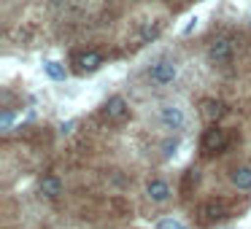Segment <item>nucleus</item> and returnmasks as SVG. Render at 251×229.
Listing matches in <instances>:
<instances>
[{"label": "nucleus", "mask_w": 251, "mask_h": 229, "mask_svg": "<svg viewBox=\"0 0 251 229\" xmlns=\"http://www.w3.org/2000/svg\"><path fill=\"white\" fill-rule=\"evenodd\" d=\"M235 49H238V41L229 33H219V35H213L211 44H208V60L219 68H227L229 62L235 60Z\"/></svg>", "instance_id": "f03ea898"}, {"label": "nucleus", "mask_w": 251, "mask_h": 229, "mask_svg": "<svg viewBox=\"0 0 251 229\" xmlns=\"http://www.w3.org/2000/svg\"><path fill=\"white\" fill-rule=\"evenodd\" d=\"M105 57L100 54V51L95 49H84V51H73L71 54V68L73 73H78V76H87V73H95L98 68H103Z\"/></svg>", "instance_id": "20e7f679"}, {"label": "nucleus", "mask_w": 251, "mask_h": 229, "mask_svg": "<svg viewBox=\"0 0 251 229\" xmlns=\"http://www.w3.org/2000/svg\"><path fill=\"white\" fill-rule=\"evenodd\" d=\"M100 116H103L105 124H125V121L130 119V105H127L125 97L114 94V97H108V100L103 103V108H100Z\"/></svg>", "instance_id": "39448f33"}, {"label": "nucleus", "mask_w": 251, "mask_h": 229, "mask_svg": "<svg viewBox=\"0 0 251 229\" xmlns=\"http://www.w3.org/2000/svg\"><path fill=\"white\" fill-rule=\"evenodd\" d=\"M157 229H186L181 221H176V218H165V221L157 224Z\"/></svg>", "instance_id": "4468645a"}, {"label": "nucleus", "mask_w": 251, "mask_h": 229, "mask_svg": "<svg viewBox=\"0 0 251 229\" xmlns=\"http://www.w3.org/2000/svg\"><path fill=\"white\" fill-rule=\"evenodd\" d=\"M44 70H46V76L54 78V81H62V78H65V65H60V62H46Z\"/></svg>", "instance_id": "ddd939ff"}, {"label": "nucleus", "mask_w": 251, "mask_h": 229, "mask_svg": "<svg viewBox=\"0 0 251 229\" xmlns=\"http://www.w3.org/2000/svg\"><path fill=\"white\" fill-rule=\"evenodd\" d=\"M229 181H232L235 189L249 191L251 189V164H238V167L229 173Z\"/></svg>", "instance_id": "9d476101"}, {"label": "nucleus", "mask_w": 251, "mask_h": 229, "mask_svg": "<svg viewBox=\"0 0 251 229\" xmlns=\"http://www.w3.org/2000/svg\"><path fill=\"white\" fill-rule=\"evenodd\" d=\"M176 76H178V68H176L173 60H157L149 68V81L154 87H168V84L176 81Z\"/></svg>", "instance_id": "423d86ee"}, {"label": "nucleus", "mask_w": 251, "mask_h": 229, "mask_svg": "<svg viewBox=\"0 0 251 229\" xmlns=\"http://www.w3.org/2000/svg\"><path fill=\"white\" fill-rule=\"evenodd\" d=\"M38 191L46 200H57V197L62 194V181L57 178V175H44V178L38 181Z\"/></svg>", "instance_id": "6e6552de"}, {"label": "nucleus", "mask_w": 251, "mask_h": 229, "mask_svg": "<svg viewBox=\"0 0 251 229\" xmlns=\"http://www.w3.org/2000/svg\"><path fill=\"white\" fill-rule=\"evenodd\" d=\"M146 194H149V200H151V202H168L170 200V183H168V181H162V178H154V181H149Z\"/></svg>", "instance_id": "1a4fd4ad"}, {"label": "nucleus", "mask_w": 251, "mask_h": 229, "mask_svg": "<svg viewBox=\"0 0 251 229\" xmlns=\"http://www.w3.org/2000/svg\"><path fill=\"white\" fill-rule=\"evenodd\" d=\"M159 124L165 127V130H184L186 127V114L184 108H178V105H159Z\"/></svg>", "instance_id": "0eeeda50"}, {"label": "nucleus", "mask_w": 251, "mask_h": 229, "mask_svg": "<svg viewBox=\"0 0 251 229\" xmlns=\"http://www.w3.org/2000/svg\"><path fill=\"white\" fill-rule=\"evenodd\" d=\"M202 116H205L211 124H216L222 116H227V105H224L222 100H205V103H202Z\"/></svg>", "instance_id": "9b49d317"}, {"label": "nucleus", "mask_w": 251, "mask_h": 229, "mask_svg": "<svg viewBox=\"0 0 251 229\" xmlns=\"http://www.w3.org/2000/svg\"><path fill=\"white\" fill-rule=\"evenodd\" d=\"M232 216V202L224 197H208L195 207V224L200 229H208L213 224H222L224 218Z\"/></svg>", "instance_id": "f257e3e1"}, {"label": "nucleus", "mask_w": 251, "mask_h": 229, "mask_svg": "<svg viewBox=\"0 0 251 229\" xmlns=\"http://www.w3.org/2000/svg\"><path fill=\"white\" fill-rule=\"evenodd\" d=\"M229 140H232V135H229L224 127L211 124L205 132H202V137H200V154H202L205 159H211V157H216V154L227 151Z\"/></svg>", "instance_id": "7ed1b4c3"}, {"label": "nucleus", "mask_w": 251, "mask_h": 229, "mask_svg": "<svg viewBox=\"0 0 251 229\" xmlns=\"http://www.w3.org/2000/svg\"><path fill=\"white\" fill-rule=\"evenodd\" d=\"M176 148H178V140H176V137H173V140H165L162 154H165V157H173V154H176Z\"/></svg>", "instance_id": "2eb2a0df"}, {"label": "nucleus", "mask_w": 251, "mask_h": 229, "mask_svg": "<svg viewBox=\"0 0 251 229\" xmlns=\"http://www.w3.org/2000/svg\"><path fill=\"white\" fill-rule=\"evenodd\" d=\"M197 181H200V170H195V167H192V170H186V175H184V183H181V194H184V197L189 194V191L197 186Z\"/></svg>", "instance_id": "f8f14e48"}]
</instances>
